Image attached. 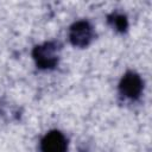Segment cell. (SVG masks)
I'll return each instance as SVG.
<instances>
[{
    "mask_svg": "<svg viewBox=\"0 0 152 152\" xmlns=\"http://www.w3.org/2000/svg\"><path fill=\"white\" fill-rule=\"evenodd\" d=\"M59 50H61V45L55 40L45 42L40 45H36L32 50V57L34 59L37 68L42 70L53 69L58 64Z\"/></svg>",
    "mask_w": 152,
    "mask_h": 152,
    "instance_id": "obj_1",
    "label": "cell"
},
{
    "mask_svg": "<svg viewBox=\"0 0 152 152\" xmlns=\"http://www.w3.org/2000/svg\"><path fill=\"white\" fill-rule=\"evenodd\" d=\"M107 23L119 33H124L128 28V19L121 12H113L107 15Z\"/></svg>",
    "mask_w": 152,
    "mask_h": 152,
    "instance_id": "obj_5",
    "label": "cell"
},
{
    "mask_svg": "<svg viewBox=\"0 0 152 152\" xmlns=\"http://www.w3.org/2000/svg\"><path fill=\"white\" fill-rule=\"evenodd\" d=\"M144 89V81L139 76V74L134 71H127L120 80L119 83V93L125 99L128 100H138Z\"/></svg>",
    "mask_w": 152,
    "mask_h": 152,
    "instance_id": "obj_3",
    "label": "cell"
},
{
    "mask_svg": "<svg viewBox=\"0 0 152 152\" xmlns=\"http://www.w3.org/2000/svg\"><path fill=\"white\" fill-rule=\"evenodd\" d=\"M42 152H68V140L57 129L48 132L40 140Z\"/></svg>",
    "mask_w": 152,
    "mask_h": 152,
    "instance_id": "obj_4",
    "label": "cell"
},
{
    "mask_svg": "<svg viewBox=\"0 0 152 152\" xmlns=\"http://www.w3.org/2000/svg\"><path fill=\"white\" fill-rule=\"evenodd\" d=\"M94 27L88 20L75 21L69 30V40L76 48H87L94 39Z\"/></svg>",
    "mask_w": 152,
    "mask_h": 152,
    "instance_id": "obj_2",
    "label": "cell"
}]
</instances>
